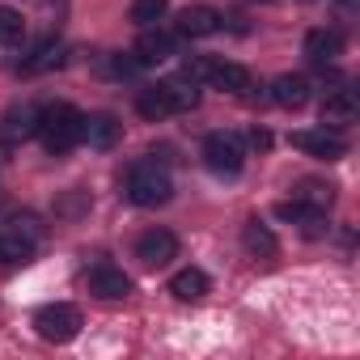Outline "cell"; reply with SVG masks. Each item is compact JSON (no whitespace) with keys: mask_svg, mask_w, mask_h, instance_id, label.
<instances>
[{"mask_svg":"<svg viewBox=\"0 0 360 360\" xmlns=\"http://www.w3.org/2000/svg\"><path fill=\"white\" fill-rule=\"evenodd\" d=\"M39 140L47 144V153L64 157L81 144V110H72L68 102H56L47 110H39Z\"/></svg>","mask_w":360,"mask_h":360,"instance_id":"6da1fadb","label":"cell"},{"mask_svg":"<svg viewBox=\"0 0 360 360\" xmlns=\"http://www.w3.org/2000/svg\"><path fill=\"white\" fill-rule=\"evenodd\" d=\"M169 195H174V183H169V174L157 161L131 165V174H127V200L136 208H161V204H169Z\"/></svg>","mask_w":360,"mask_h":360,"instance_id":"7a4b0ae2","label":"cell"},{"mask_svg":"<svg viewBox=\"0 0 360 360\" xmlns=\"http://www.w3.org/2000/svg\"><path fill=\"white\" fill-rule=\"evenodd\" d=\"M34 326H39V335H43L47 343H72V339L81 335V309H77V305H64V301L43 305V309L34 314Z\"/></svg>","mask_w":360,"mask_h":360,"instance_id":"3957f363","label":"cell"},{"mask_svg":"<svg viewBox=\"0 0 360 360\" xmlns=\"http://www.w3.org/2000/svg\"><path fill=\"white\" fill-rule=\"evenodd\" d=\"M204 161L212 174H238L242 161H246V144L238 131H212L204 140Z\"/></svg>","mask_w":360,"mask_h":360,"instance_id":"277c9868","label":"cell"},{"mask_svg":"<svg viewBox=\"0 0 360 360\" xmlns=\"http://www.w3.org/2000/svg\"><path fill=\"white\" fill-rule=\"evenodd\" d=\"M85 284L89 292H98L102 301H123L131 292V276H123V267H110V263H94L85 271Z\"/></svg>","mask_w":360,"mask_h":360,"instance_id":"5b68a950","label":"cell"},{"mask_svg":"<svg viewBox=\"0 0 360 360\" xmlns=\"http://www.w3.org/2000/svg\"><path fill=\"white\" fill-rule=\"evenodd\" d=\"M174 255H178V238H174L169 229H148V233H140V242H136V259H140L144 267H165Z\"/></svg>","mask_w":360,"mask_h":360,"instance_id":"8992f818","label":"cell"},{"mask_svg":"<svg viewBox=\"0 0 360 360\" xmlns=\"http://www.w3.org/2000/svg\"><path fill=\"white\" fill-rule=\"evenodd\" d=\"M292 148H301V153H309V157H322V161H339L343 153H347V144L335 136V131H292Z\"/></svg>","mask_w":360,"mask_h":360,"instance_id":"52a82bcc","label":"cell"},{"mask_svg":"<svg viewBox=\"0 0 360 360\" xmlns=\"http://www.w3.org/2000/svg\"><path fill=\"white\" fill-rule=\"evenodd\" d=\"M217 30H221V13L208 9V5H195V9L178 13V34H183V39H208Z\"/></svg>","mask_w":360,"mask_h":360,"instance_id":"ba28073f","label":"cell"},{"mask_svg":"<svg viewBox=\"0 0 360 360\" xmlns=\"http://www.w3.org/2000/svg\"><path fill=\"white\" fill-rule=\"evenodd\" d=\"M356 115H360V102L352 89H335L322 102V127H347V123H356Z\"/></svg>","mask_w":360,"mask_h":360,"instance_id":"9c48e42d","label":"cell"},{"mask_svg":"<svg viewBox=\"0 0 360 360\" xmlns=\"http://www.w3.org/2000/svg\"><path fill=\"white\" fill-rule=\"evenodd\" d=\"M39 136V110L34 106H13L5 115V127H0V140L5 144H18V140H30Z\"/></svg>","mask_w":360,"mask_h":360,"instance_id":"30bf717a","label":"cell"},{"mask_svg":"<svg viewBox=\"0 0 360 360\" xmlns=\"http://www.w3.org/2000/svg\"><path fill=\"white\" fill-rule=\"evenodd\" d=\"M174 34H165V30H153V26H144V34H140V43H136V60L140 64H161V60H169L174 56Z\"/></svg>","mask_w":360,"mask_h":360,"instance_id":"8fae6325","label":"cell"},{"mask_svg":"<svg viewBox=\"0 0 360 360\" xmlns=\"http://www.w3.org/2000/svg\"><path fill=\"white\" fill-rule=\"evenodd\" d=\"M119 140V123L110 115H81V144L89 148H110Z\"/></svg>","mask_w":360,"mask_h":360,"instance_id":"7c38bea8","label":"cell"},{"mask_svg":"<svg viewBox=\"0 0 360 360\" xmlns=\"http://www.w3.org/2000/svg\"><path fill=\"white\" fill-rule=\"evenodd\" d=\"M339 51H343V34L339 30H309L305 34V56L314 64H330V60H339Z\"/></svg>","mask_w":360,"mask_h":360,"instance_id":"4fadbf2b","label":"cell"},{"mask_svg":"<svg viewBox=\"0 0 360 360\" xmlns=\"http://www.w3.org/2000/svg\"><path fill=\"white\" fill-rule=\"evenodd\" d=\"M169 292H174L178 301H204V297H208V276H204L200 267H183V271L169 280Z\"/></svg>","mask_w":360,"mask_h":360,"instance_id":"5bb4252c","label":"cell"},{"mask_svg":"<svg viewBox=\"0 0 360 360\" xmlns=\"http://www.w3.org/2000/svg\"><path fill=\"white\" fill-rule=\"evenodd\" d=\"M271 102L284 106V110L305 106V102H309V81H305V77H280V81L271 85Z\"/></svg>","mask_w":360,"mask_h":360,"instance_id":"9a60e30c","label":"cell"},{"mask_svg":"<svg viewBox=\"0 0 360 360\" xmlns=\"http://www.w3.org/2000/svg\"><path fill=\"white\" fill-rule=\"evenodd\" d=\"M208 81H212L217 89H229V94H242V89H250V72H246L242 64H229V60H212V72H208Z\"/></svg>","mask_w":360,"mask_h":360,"instance_id":"2e32d148","label":"cell"},{"mask_svg":"<svg viewBox=\"0 0 360 360\" xmlns=\"http://www.w3.org/2000/svg\"><path fill=\"white\" fill-rule=\"evenodd\" d=\"M242 246L255 255V259H276V238H271V229L267 225H259V221H250L246 229H242Z\"/></svg>","mask_w":360,"mask_h":360,"instance_id":"e0dca14e","label":"cell"},{"mask_svg":"<svg viewBox=\"0 0 360 360\" xmlns=\"http://www.w3.org/2000/svg\"><path fill=\"white\" fill-rule=\"evenodd\" d=\"M157 89L165 94L169 110H195V106H200V89H195L191 81H161Z\"/></svg>","mask_w":360,"mask_h":360,"instance_id":"ac0fdd59","label":"cell"},{"mask_svg":"<svg viewBox=\"0 0 360 360\" xmlns=\"http://www.w3.org/2000/svg\"><path fill=\"white\" fill-rule=\"evenodd\" d=\"M34 259V238L26 233H0V263H30Z\"/></svg>","mask_w":360,"mask_h":360,"instance_id":"d6986e66","label":"cell"},{"mask_svg":"<svg viewBox=\"0 0 360 360\" xmlns=\"http://www.w3.org/2000/svg\"><path fill=\"white\" fill-rule=\"evenodd\" d=\"M26 39V22L18 9H0V47H22Z\"/></svg>","mask_w":360,"mask_h":360,"instance_id":"ffe728a7","label":"cell"},{"mask_svg":"<svg viewBox=\"0 0 360 360\" xmlns=\"http://www.w3.org/2000/svg\"><path fill=\"white\" fill-rule=\"evenodd\" d=\"M136 110H140L144 119H153V123H157V119H165V115H174V110H169V102H165V94H161L157 85H153V89H140Z\"/></svg>","mask_w":360,"mask_h":360,"instance_id":"44dd1931","label":"cell"},{"mask_svg":"<svg viewBox=\"0 0 360 360\" xmlns=\"http://www.w3.org/2000/svg\"><path fill=\"white\" fill-rule=\"evenodd\" d=\"M165 9H169V0H136L131 5V22L144 30V26H157L161 18H165Z\"/></svg>","mask_w":360,"mask_h":360,"instance_id":"7402d4cb","label":"cell"},{"mask_svg":"<svg viewBox=\"0 0 360 360\" xmlns=\"http://www.w3.org/2000/svg\"><path fill=\"white\" fill-rule=\"evenodd\" d=\"M51 64H60V47H56V43H43L39 56L26 64V72H43V68H51Z\"/></svg>","mask_w":360,"mask_h":360,"instance_id":"603a6c76","label":"cell"},{"mask_svg":"<svg viewBox=\"0 0 360 360\" xmlns=\"http://www.w3.org/2000/svg\"><path fill=\"white\" fill-rule=\"evenodd\" d=\"M208 72H212V60H204V56L183 64V81H191V85H195V81H208Z\"/></svg>","mask_w":360,"mask_h":360,"instance_id":"cb8c5ba5","label":"cell"},{"mask_svg":"<svg viewBox=\"0 0 360 360\" xmlns=\"http://www.w3.org/2000/svg\"><path fill=\"white\" fill-rule=\"evenodd\" d=\"M250 144H255V148H267V144H271V136H267V131H259V127H255V131H250Z\"/></svg>","mask_w":360,"mask_h":360,"instance_id":"d4e9b609","label":"cell"}]
</instances>
